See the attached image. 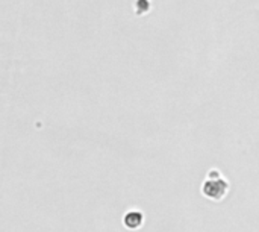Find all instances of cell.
<instances>
[{
	"instance_id": "cell-1",
	"label": "cell",
	"mask_w": 259,
	"mask_h": 232,
	"mask_svg": "<svg viewBox=\"0 0 259 232\" xmlns=\"http://www.w3.org/2000/svg\"><path fill=\"white\" fill-rule=\"evenodd\" d=\"M229 190V184L228 181L217 172V170H211L208 173L206 181L203 182L202 191L206 198L212 199V201H222L226 193Z\"/></svg>"
},
{
	"instance_id": "cell-2",
	"label": "cell",
	"mask_w": 259,
	"mask_h": 232,
	"mask_svg": "<svg viewBox=\"0 0 259 232\" xmlns=\"http://www.w3.org/2000/svg\"><path fill=\"white\" fill-rule=\"evenodd\" d=\"M141 223H143V214L140 211H129L124 216V226H127L131 229L140 228Z\"/></svg>"
}]
</instances>
